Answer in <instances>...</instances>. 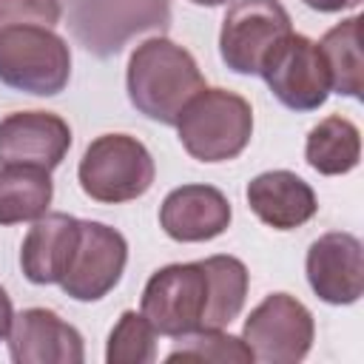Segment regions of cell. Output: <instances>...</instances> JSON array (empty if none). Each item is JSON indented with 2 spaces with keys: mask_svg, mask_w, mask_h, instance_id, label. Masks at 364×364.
Listing matches in <instances>:
<instances>
[{
  "mask_svg": "<svg viewBox=\"0 0 364 364\" xmlns=\"http://www.w3.org/2000/svg\"><path fill=\"white\" fill-rule=\"evenodd\" d=\"M125 88L139 114L173 125L182 108L205 88V77L188 48L168 37H148L131 51Z\"/></svg>",
  "mask_w": 364,
  "mask_h": 364,
  "instance_id": "obj_1",
  "label": "cell"
},
{
  "mask_svg": "<svg viewBox=\"0 0 364 364\" xmlns=\"http://www.w3.org/2000/svg\"><path fill=\"white\" fill-rule=\"evenodd\" d=\"M182 148L199 162L236 159L253 136L250 102L228 88H202L176 117Z\"/></svg>",
  "mask_w": 364,
  "mask_h": 364,
  "instance_id": "obj_2",
  "label": "cell"
},
{
  "mask_svg": "<svg viewBox=\"0 0 364 364\" xmlns=\"http://www.w3.org/2000/svg\"><path fill=\"white\" fill-rule=\"evenodd\" d=\"M68 43L48 26H11L0 31V82L34 94L54 97L68 85Z\"/></svg>",
  "mask_w": 364,
  "mask_h": 364,
  "instance_id": "obj_3",
  "label": "cell"
},
{
  "mask_svg": "<svg viewBox=\"0 0 364 364\" xmlns=\"http://www.w3.org/2000/svg\"><path fill=\"white\" fill-rule=\"evenodd\" d=\"M156 165L151 151L128 134L97 136L77 168V179L85 196L102 205L134 202L154 185Z\"/></svg>",
  "mask_w": 364,
  "mask_h": 364,
  "instance_id": "obj_4",
  "label": "cell"
},
{
  "mask_svg": "<svg viewBox=\"0 0 364 364\" xmlns=\"http://www.w3.org/2000/svg\"><path fill=\"white\" fill-rule=\"evenodd\" d=\"M168 23L171 0H68L65 26L85 51L111 57L131 37Z\"/></svg>",
  "mask_w": 364,
  "mask_h": 364,
  "instance_id": "obj_5",
  "label": "cell"
},
{
  "mask_svg": "<svg viewBox=\"0 0 364 364\" xmlns=\"http://www.w3.org/2000/svg\"><path fill=\"white\" fill-rule=\"evenodd\" d=\"M210 301V279L202 262H182L159 267L145 290L139 313L151 321L159 336L182 338L205 327V313Z\"/></svg>",
  "mask_w": 364,
  "mask_h": 364,
  "instance_id": "obj_6",
  "label": "cell"
},
{
  "mask_svg": "<svg viewBox=\"0 0 364 364\" xmlns=\"http://www.w3.org/2000/svg\"><path fill=\"white\" fill-rule=\"evenodd\" d=\"M316 338L313 313L290 293L264 296L242 327V341L250 347L256 361L264 364H296L301 361Z\"/></svg>",
  "mask_w": 364,
  "mask_h": 364,
  "instance_id": "obj_7",
  "label": "cell"
},
{
  "mask_svg": "<svg viewBox=\"0 0 364 364\" xmlns=\"http://www.w3.org/2000/svg\"><path fill=\"white\" fill-rule=\"evenodd\" d=\"M290 31V14L279 0H236L219 31L222 63L236 74H259L267 54Z\"/></svg>",
  "mask_w": 364,
  "mask_h": 364,
  "instance_id": "obj_8",
  "label": "cell"
},
{
  "mask_svg": "<svg viewBox=\"0 0 364 364\" xmlns=\"http://www.w3.org/2000/svg\"><path fill=\"white\" fill-rule=\"evenodd\" d=\"M273 97L290 111H316L330 94V74L318 43L304 34H287L259 71Z\"/></svg>",
  "mask_w": 364,
  "mask_h": 364,
  "instance_id": "obj_9",
  "label": "cell"
},
{
  "mask_svg": "<svg viewBox=\"0 0 364 364\" xmlns=\"http://www.w3.org/2000/svg\"><path fill=\"white\" fill-rule=\"evenodd\" d=\"M125 262L128 242L117 228L80 219L77 247L71 253L65 276L60 279V287L74 301H100L119 284Z\"/></svg>",
  "mask_w": 364,
  "mask_h": 364,
  "instance_id": "obj_10",
  "label": "cell"
},
{
  "mask_svg": "<svg viewBox=\"0 0 364 364\" xmlns=\"http://www.w3.org/2000/svg\"><path fill=\"white\" fill-rule=\"evenodd\" d=\"M71 148V128L51 111H14L0 119V165L54 171Z\"/></svg>",
  "mask_w": 364,
  "mask_h": 364,
  "instance_id": "obj_11",
  "label": "cell"
},
{
  "mask_svg": "<svg viewBox=\"0 0 364 364\" xmlns=\"http://www.w3.org/2000/svg\"><path fill=\"white\" fill-rule=\"evenodd\" d=\"M307 282L327 304H353L364 293V250L353 233L333 230L307 250Z\"/></svg>",
  "mask_w": 364,
  "mask_h": 364,
  "instance_id": "obj_12",
  "label": "cell"
},
{
  "mask_svg": "<svg viewBox=\"0 0 364 364\" xmlns=\"http://www.w3.org/2000/svg\"><path fill=\"white\" fill-rule=\"evenodd\" d=\"M6 338L14 364H82L85 358L80 330L48 307L17 313Z\"/></svg>",
  "mask_w": 364,
  "mask_h": 364,
  "instance_id": "obj_13",
  "label": "cell"
},
{
  "mask_svg": "<svg viewBox=\"0 0 364 364\" xmlns=\"http://www.w3.org/2000/svg\"><path fill=\"white\" fill-rule=\"evenodd\" d=\"M230 202L213 185H179L159 205V225L173 242H208L228 230Z\"/></svg>",
  "mask_w": 364,
  "mask_h": 364,
  "instance_id": "obj_14",
  "label": "cell"
},
{
  "mask_svg": "<svg viewBox=\"0 0 364 364\" xmlns=\"http://www.w3.org/2000/svg\"><path fill=\"white\" fill-rule=\"evenodd\" d=\"M80 219L71 213H43L28 228L20 247V267L31 284H60L77 247Z\"/></svg>",
  "mask_w": 364,
  "mask_h": 364,
  "instance_id": "obj_15",
  "label": "cell"
},
{
  "mask_svg": "<svg viewBox=\"0 0 364 364\" xmlns=\"http://www.w3.org/2000/svg\"><path fill=\"white\" fill-rule=\"evenodd\" d=\"M250 210L273 230H293L310 222L318 210L313 188L293 171H264L247 182Z\"/></svg>",
  "mask_w": 364,
  "mask_h": 364,
  "instance_id": "obj_16",
  "label": "cell"
},
{
  "mask_svg": "<svg viewBox=\"0 0 364 364\" xmlns=\"http://www.w3.org/2000/svg\"><path fill=\"white\" fill-rule=\"evenodd\" d=\"M361 17L353 14L341 23H336L321 40L318 51L324 57L327 74H330V91L341 97L361 100L364 88V54H361Z\"/></svg>",
  "mask_w": 364,
  "mask_h": 364,
  "instance_id": "obj_17",
  "label": "cell"
},
{
  "mask_svg": "<svg viewBox=\"0 0 364 364\" xmlns=\"http://www.w3.org/2000/svg\"><path fill=\"white\" fill-rule=\"evenodd\" d=\"M54 196L51 173L28 165L0 168V225L34 222L48 213Z\"/></svg>",
  "mask_w": 364,
  "mask_h": 364,
  "instance_id": "obj_18",
  "label": "cell"
},
{
  "mask_svg": "<svg viewBox=\"0 0 364 364\" xmlns=\"http://www.w3.org/2000/svg\"><path fill=\"white\" fill-rule=\"evenodd\" d=\"M304 159L324 176L350 173L361 159V134L347 117H324L310 128L304 142Z\"/></svg>",
  "mask_w": 364,
  "mask_h": 364,
  "instance_id": "obj_19",
  "label": "cell"
},
{
  "mask_svg": "<svg viewBox=\"0 0 364 364\" xmlns=\"http://www.w3.org/2000/svg\"><path fill=\"white\" fill-rule=\"evenodd\" d=\"M210 279V301L205 313L202 330H225L233 318H239L247 299V267L236 256H208L202 259Z\"/></svg>",
  "mask_w": 364,
  "mask_h": 364,
  "instance_id": "obj_20",
  "label": "cell"
},
{
  "mask_svg": "<svg viewBox=\"0 0 364 364\" xmlns=\"http://www.w3.org/2000/svg\"><path fill=\"white\" fill-rule=\"evenodd\" d=\"M156 358V330L142 313L125 310L105 347L108 364H151Z\"/></svg>",
  "mask_w": 364,
  "mask_h": 364,
  "instance_id": "obj_21",
  "label": "cell"
},
{
  "mask_svg": "<svg viewBox=\"0 0 364 364\" xmlns=\"http://www.w3.org/2000/svg\"><path fill=\"white\" fill-rule=\"evenodd\" d=\"M236 361V364H250L253 353L250 347L222 330H199L188 333L179 338V344L168 353V361Z\"/></svg>",
  "mask_w": 364,
  "mask_h": 364,
  "instance_id": "obj_22",
  "label": "cell"
},
{
  "mask_svg": "<svg viewBox=\"0 0 364 364\" xmlns=\"http://www.w3.org/2000/svg\"><path fill=\"white\" fill-rule=\"evenodd\" d=\"M63 17L60 0H0V31L11 26H48Z\"/></svg>",
  "mask_w": 364,
  "mask_h": 364,
  "instance_id": "obj_23",
  "label": "cell"
},
{
  "mask_svg": "<svg viewBox=\"0 0 364 364\" xmlns=\"http://www.w3.org/2000/svg\"><path fill=\"white\" fill-rule=\"evenodd\" d=\"M304 6H310L313 11H324V14H330V11H341V9H355L361 0H301Z\"/></svg>",
  "mask_w": 364,
  "mask_h": 364,
  "instance_id": "obj_24",
  "label": "cell"
},
{
  "mask_svg": "<svg viewBox=\"0 0 364 364\" xmlns=\"http://www.w3.org/2000/svg\"><path fill=\"white\" fill-rule=\"evenodd\" d=\"M11 318H14V307H11V299H9V293H6V290H3V284H0V341L9 336Z\"/></svg>",
  "mask_w": 364,
  "mask_h": 364,
  "instance_id": "obj_25",
  "label": "cell"
},
{
  "mask_svg": "<svg viewBox=\"0 0 364 364\" xmlns=\"http://www.w3.org/2000/svg\"><path fill=\"white\" fill-rule=\"evenodd\" d=\"M191 3H196V6H222L228 0H191Z\"/></svg>",
  "mask_w": 364,
  "mask_h": 364,
  "instance_id": "obj_26",
  "label": "cell"
}]
</instances>
